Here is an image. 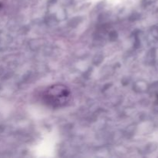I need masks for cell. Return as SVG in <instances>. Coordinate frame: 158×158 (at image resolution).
Returning a JSON list of instances; mask_svg holds the SVG:
<instances>
[{"label": "cell", "mask_w": 158, "mask_h": 158, "mask_svg": "<svg viewBox=\"0 0 158 158\" xmlns=\"http://www.w3.org/2000/svg\"><path fill=\"white\" fill-rule=\"evenodd\" d=\"M70 97V92L63 85H55L46 90L45 99L49 104L60 106L66 104Z\"/></svg>", "instance_id": "cell-1"}]
</instances>
